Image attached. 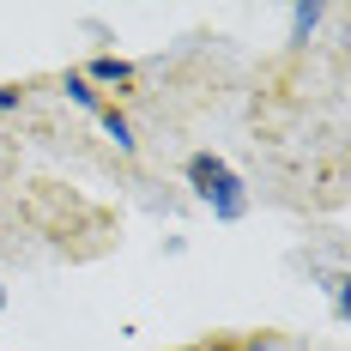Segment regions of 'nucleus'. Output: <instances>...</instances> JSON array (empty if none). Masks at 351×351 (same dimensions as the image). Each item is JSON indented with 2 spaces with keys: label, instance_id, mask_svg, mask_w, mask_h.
I'll return each mask as SVG.
<instances>
[{
  "label": "nucleus",
  "instance_id": "1",
  "mask_svg": "<svg viewBox=\"0 0 351 351\" xmlns=\"http://www.w3.org/2000/svg\"><path fill=\"white\" fill-rule=\"evenodd\" d=\"M188 176H194V188L206 194L212 206H218V218H243V188H237V176L224 170L218 158H188Z\"/></svg>",
  "mask_w": 351,
  "mask_h": 351
},
{
  "label": "nucleus",
  "instance_id": "4",
  "mask_svg": "<svg viewBox=\"0 0 351 351\" xmlns=\"http://www.w3.org/2000/svg\"><path fill=\"white\" fill-rule=\"evenodd\" d=\"M315 19H321V6H297V36L315 31Z\"/></svg>",
  "mask_w": 351,
  "mask_h": 351
},
{
  "label": "nucleus",
  "instance_id": "5",
  "mask_svg": "<svg viewBox=\"0 0 351 351\" xmlns=\"http://www.w3.org/2000/svg\"><path fill=\"white\" fill-rule=\"evenodd\" d=\"M67 91H73V97H79V104H85V109H97V91H91L85 79H67Z\"/></svg>",
  "mask_w": 351,
  "mask_h": 351
},
{
  "label": "nucleus",
  "instance_id": "3",
  "mask_svg": "<svg viewBox=\"0 0 351 351\" xmlns=\"http://www.w3.org/2000/svg\"><path fill=\"white\" fill-rule=\"evenodd\" d=\"M104 128H109V140H115V145H134V140H128V121H121L115 109H104Z\"/></svg>",
  "mask_w": 351,
  "mask_h": 351
},
{
  "label": "nucleus",
  "instance_id": "6",
  "mask_svg": "<svg viewBox=\"0 0 351 351\" xmlns=\"http://www.w3.org/2000/svg\"><path fill=\"white\" fill-rule=\"evenodd\" d=\"M194 351H243V346H194Z\"/></svg>",
  "mask_w": 351,
  "mask_h": 351
},
{
  "label": "nucleus",
  "instance_id": "2",
  "mask_svg": "<svg viewBox=\"0 0 351 351\" xmlns=\"http://www.w3.org/2000/svg\"><path fill=\"white\" fill-rule=\"evenodd\" d=\"M91 73H97V79H115V85H128V79H134V67H128V61H115V55H97Z\"/></svg>",
  "mask_w": 351,
  "mask_h": 351
},
{
  "label": "nucleus",
  "instance_id": "7",
  "mask_svg": "<svg viewBox=\"0 0 351 351\" xmlns=\"http://www.w3.org/2000/svg\"><path fill=\"white\" fill-rule=\"evenodd\" d=\"M0 309H6V291H0Z\"/></svg>",
  "mask_w": 351,
  "mask_h": 351
}]
</instances>
